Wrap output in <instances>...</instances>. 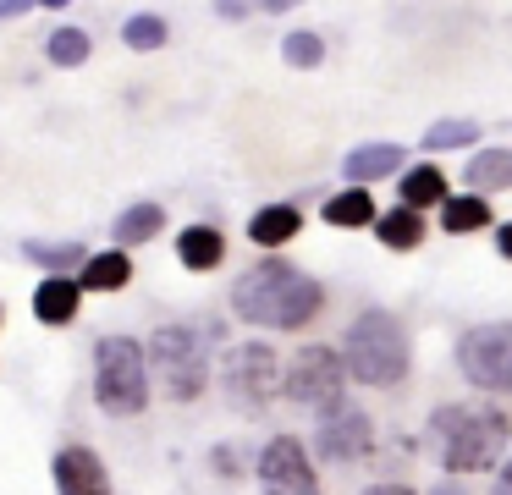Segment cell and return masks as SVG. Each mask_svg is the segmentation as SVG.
Masks as SVG:
<instances>
[{
    "instance_id": "5bb4252c",
    "label": "cell",
    "mask_w": 512,
    "mask_h": 495,
    "mask_svg": "<svg viewBox=\"0 0 512 495\" xmlns=\"http://www.w3.org/2000/svg\"><path fill=\"white\" fill-rule=\"evenodd\" d=\"M127 281H133V259H127L122 248L94 253V259L83 264V275H78V286H83V292H122Z\"/></svg>"
},
{
    "instance_id": "f546056e",
    "label": "cell",
    "mask_w": 512,
    "mask_h": 495,
    "mask_svg": "<svg viewBox=\"0 0 512 495\" xmlns=\"http://www.w3.org/2000/svg\"><path fill=\"white\" fill-rule=\"evenodd\" d=\"M496 248H501V259H512V226L496 231Z\"/></svg>"
},
{
    "instance_id": "52a82bcc",
    "label": "cell",
    "mask_w": 512,
    "mask_h": 495,
    "mask_svg": "<svg viewBox=\"0 0 512 495\" xmlns=\"http://www.w3.org/2000/svg\"><path fill=\"white\" fill-rule=\"evenodd\" d=\"M457 369L479 391H512V319L463 330L457 336Z\"/></svg>"
},
{
    "instance_id": "2e32d148",
    "label": "cell",
    "mask_w": 512,
    "mask_h": 495,
    "mask_svg": "<svg viewBox=\"0 0 512 495\" xmlns=\"http://www.w3.org/2000/svg\"><path fill=\"white\" fill-rule=\"evenodd\" d=\"M177 259L188 264V270H215V264L226 259V237L215 226H188L177 237Z\"/></svg>"
},
{
    "instance_id": "9c48e42d",
    "label": "cell",
    "mask_w": 512,
    "mask_h": 495,
    "mask_svg": "<svg viewBox=\"0 0 512 495\" xmlns=\"http://www.w3.org/2000/svg\"><path fill=\"white\" fill-rule=\"evenodd\" d=\"M259 495H320V479L309 468V451L292 435H276L259 451Z\"/></svg>"
},
{
    "instance_id": "9a60e30c",
    "label": "cell",
    "mask_w": 512,
    "mask_h": 495,
    "mask_svg": "<svg viewBox=\"0 0 512 495\" xmlns=\"http://www.w3.org/2000/svg\"><path fill=\"white\" fill-rule=\"evenodd\" d=\"M303 226V215L292 204H265L254 220H248V237L259 242V248H281V242H292Z\"/></svg>"
},
{
    "instance_id": "484cf974",
    "label": "cell",
    "mask_w": 512,
    "mask_h": 495,
    "mask_svg": "<svg viewBox=\"0 0 512 495\" xmlns=\"http://www.w3.org/2000/svg\"><path fill=\"white\" fill-rule=\"evenodd\" d=\"M50 61L56 66H83L89 61V33L83 28H56L50 33Z\"/></svg>"
},
{
    "instance_id": "5b68a950",
    "label": "cell",
    "mask_w": 512,
    "mask_h": 495,
    "mask_svg": "<svg viewBox=\"0 0 512 495\" xmlns=\"http://www.w3.org/2000/svg\"><path fill=\"white\" fill-rule=\"evenodd\" d=\"M149 380H160V396H171V402H193L204 391V380H210L199 330L160 325L149 336Z\"/></svg>"
},
{
    "instance_id": "603a6c76",
    "label": "cell",
    "mask_w": 512,
    "mask_h": 495,
    "mask_svg": "<svg viewBox=\"0 0 512 495\" xmlns=\"http://www.w3.org/2000/svg\"><path fill=\"white\" fill-rule=\"evenodd\" d=\"M28 259L45 264L50 275H72V264H89V253H83V242H28Z\"/></svg>"
},
{
    "instance_id": "ffe728a7",
    "label": "cell",
    "mask_w": 512,
    "mask_h": 495,
    "mask_svg": "<svg viewBox=\"0 0 512 495\" xmlns=\"http://www.w3.org/2000/svg\"><path fill=\"white\" fill-rule=\"evenodd\" d=\"M402 204L408 209H424V204H446V176L435 165H413L402 176Z\"/></svg>"
},
{
    "instance_id": "83f0119b",
    "label": "cell",
    "mask_w": 512,
    "mask_h": 495,
    "mask_svg": "<svg viewBox=\"0 0 512 495\" xmlns=\"http://www.w3.org/2000/svg\"><path fill=\"white\" fill-rule=\"evenodd\" d=\"M490 495H512V462H501V468H496V490H490Z\"/></svg>"
},
{
    "instance_id": "3957f363",
    "label": "cell",
    "mask_w": 512,
    "mask_h": 495,
    "mask_svg": "<svg viewBox=\"0 0 512 495\" xmlns=\"http://www.w3.org/2000/svg\"><path fill=\"white\" fill-rule=\"evenodd\" d=\"M342 363L358 385H375V391L402 385L408 380V330H402V319L386 314V308L358 314L342 341Z\"/></svg>"
},
{
    "instance_id": "ac0fdd59",
    "label": "cell",
    "mask_w": 512,
    "mask_h": 495,
    "mask_svg": "<svg viewBox=\"0 0 512 495\" xmlns=\"http://www.w3.org/2000/svg\"><path fill=\"white\" fill-rule=\"evenodd\" d=\"M375 231H380L386 248H419L424 242V215L408 209V204H397V209H386V215L375 220Z\"/></svg>"
},
{
    "instance_id": "d6986e66",
    "label": "cell",
    "mask_w": 512,
    "mask_h": 495,
    "mask_svg": "<svg viewBox=\"0 0 512 495\" xmlns=\"http://www.w3.org/2000/svg\"><path fill=\"white\" fill-rule=\"evenodd\" d=\"M468 187L474 193H490V187H512V149H485L468 160Z\"/></svg>"
},
{
    "instance_id": "4316f807",
    "label": "cell",
    "mask_w": 512,
    "mask_h": 495,
    "mask_svg": "<svg viewBox=\"0 0 512 495\" xmlns=\"http://www.w3.org/2000/svg\"><path fill=\"white\" fill-rule=\"evenodd\" d=\"M122 39L133 44V50H160V44H166V17H155V11H138V17L122 28Z\"/></svg>"
},
{
    "instance_id": "cb8c5ba5",
    "label": "cell",
    "mask_w": 512,
    "mask_h": 495,
    "mask_svg": "<svg viewBox=\"0 0 512 495\" xmlns=\"http://www.w3.org/2000/svg\"><path fill=\"white\" fill-rule=\"evenodd\" d=\"M479 138V127L468 116L457 121H435V127H424V149H468V143Z\"/></svg>"
},
{
    "instance_id": "8fae6325",
    "label": "cell",
    "mask_w": 512,
    "mask_h": 495,
    "mask_svg": "<svg viewBox=\"0 0 512 495\" xmlns=\"http://www.w3.org/2000/svg\"><path fill=\"white\" fill-rule=\"evenodd\" d=\"M56 495H111V473H105L100 451L89 446L56 451Z\"/></svg>"
},
{
    "instance_id": "30bf717a",
    "label": "cell",
    "mask_w": 512,
    "mask_h": 495,
    "mask_svg": "<svg viewBox=\"0 0 512 495\" xmlns=\"http://www.w3.org/2000/svg\"><path fill=\"white\" fill-rule=\"evenodd\" d=\"M325 462H353L375 446V424H369L364 407H336V413H320V435H314Z\"/></svg>"
},
{
    "instance_id": "e0dca14e",
    "label": "cell",
    "mask_w": 512,
    "mask_h": 495,
    "mask_svg": "<svg viewBox=\"0 0 512 495\" xmlns=\"http://www.w3.org/2000/svg\"><path fill=\"white\" fill-rule=\"evenodd\" d=\"M160 226H166V209L160 204H133V209H122L116 215V248H138V242H149V237H160Z\"/></svg>"
},
{
    "instance_id": "1f68e13d",
    "label": "cell",
    "mask_w": 512,
    "mask_h": 495,
    "mask_svg": "<svg viewBox=\"0 0 512 495\" xmlns=\"http://www.w3.org/2000/svg\"><path fill=\"white\" fill-rule=\"evenodd\" d=\"M28 6H17V0H6V6H0V22H12V17H23Z\"/></svg>"
},
{
    "instance_id": "4fadbf2b",
    "label": "cell",
    "mask_w": 512,
    "mask_h": 495,
    "mask_svg": "<svg viewBox=\"0 0 512 495\" xmlns=\"http://www.w3.org/2000/svg\"><path fill=\"white\" fill-rule=\"evenodd\" d=\"M402 160H408L402 143H358V149L342 160V171L353 176V182H375V176H391Z\"/></svg>"
},
{
    "instance_id": "8992f818",
    "label": "cell",
    "mask_w": 512,
    "mask_h": 495,
    "mask_svg": "<svg viewBox=\"0 0 512 495\" xmlns=\"http://www.w3.org/2000/svg\"><path fill=\"white\" fill-rule=\"evenodd\" d=\"M281 380L287 369L276 363V352L265 341H243V347L226 352V369H221V385H226V402L237 413H259L270 396H281Z\"/></svg>"
},
{
    "instance_id": "ba28073f",
    "label": "cell",
    "mask_w": 512,
    "mask_h": 495,
    "mask_svg": "<svg viewBox=\"0 0 512 495\" xmlns=\"http://www.w3.org/2000/svg\"><path fill=\"white\" fill-rule=\"evenodd\" d=\"M342 385H347V363L336 358V347H303V352H292L281 391H287L298 407L336 413V407H342Z\"/></svg>"
},
{
    "instance_id": "f1b7e54d",
    "label": "cell",
    "mask_w": 512,
    "mask_h": 495,
    "mask_svg": "<svg viewBox=\"0 0 512 495\" xmlns=\"http://www.w3.org/2000/svg\"><path fill=\"white\" fill-rule=\"evenodd\" d=\"M364 495H413V490H408V484H369Z\"/></svg>"
},
{
    "instance_id": "d4e9b609",
    "label": "cell",
    "mask_w": 512,
    "mask_h": 495,
    "mask_svg": "<svg viewBox=\"0 0 512 495\" xmlns=\"http://www.w3.org/2000/svg\"><path fill=\"white\" fill-rule=\"evenodd\" d=\"M281 55H287L292 66H303V72H309V66H320V61H325V44H320V33L292 28L287 39H281Z\"/></svg>"
},
{
    "instance_id": "277c9868",
    "label": "cell",
    "mask_w": 512,
    "mask_h": 495,
    "mask_svg": "<svg viewBox=\"0 0 512 495\" xmlns=\"http://www.w3.org/2000/svg\"><path fill=\"white\" fill-rule=\"evenodd\" d=\"M94 402L111 418H133L149 402V358L133 336H100L94 347Z\"/></svg>"
},
{
    "instance_id": "7a4b0ae2",
    "label": "cell",
    "mask_w": 512,
    "mask_h": 495,
    "mask_svg": "<svg viewBox=\"0 0 512 495\" xmlns=\"http://www.w3.org/2000/svg\"><path fill=\"white\" fill-rule=\"evenodd\" d=\"M507 440H512V418L490 402H446L430 418V446L441 451V468L452 479L501 468Z\"/></svg>"
},
{
    "instance_id": "7402d4cb",
    "label": "cell",
    "mask_w": 512,
    "mask_h": 495,
    "mask_svg": "<svg viewBox=\"0 0 512 495\" xmlns=\"http://www.w3.org/2000/svg\"><path fill=\"white\" fill-rule=\"evenodd\" d=\"M325 220H331V226H375L380 215H375L364 187H347V193H336L331 204H325Z\"/></svg>"
},
{
    "instance_id": "44dd1931",
    "label": "cell",
    "mask_w": 512,
    "mask_h": 495,
    "mask_svg": "<svg viewBox=\"0 0 512 495\" xmlns=\"http://www.w3.org/2000/svg\"><path fill=\"white\" fill-rule=\"evenodd\" d=\"M441 226L457 231V237H463V231H479V226H490V204H485L479 193L446 198V204H441Z\"/></svg>"
},
{
    "instance_id": "7c38bea8",
    "label": "cell",
    "mask_w": 512,
    "mask_h": 495,
    "mask_svg": "<svg viewBox=\"0 0 512 495\" xmlns=\"http://www.w3.org/2000/svg\"><path fill=\"white\" fill-rule=\"evenodd\" d=\"M78 303H83V286L72 275H45L34 292V314L39 325H72L78 319Z\"/></svg>"
},
{
    "instance_id": "4dcf8cb0",
    "label": "cell",
    "mask_w": 512,
    "mask_h": 495,
    "mask_svg": "<svg viewBox=\"0 0 512 495\" xmlns=\"http://www.w3.org/2000/svg\"><path fill=\"white\" fill-rule=\"evenodd\" d=\"M430 495H468V490H463V484H457V479H441V484H435Z\"/></svg>"
},
{
    "instance_id": "6da1fadb",
    "label": "cell",
    "mask_w": 512,
    "mask_h": 495,
    "mask_svg": "<svg viewBox=\"0 0 512 495\" xmlns=\"http://www.w3.org/2000/svg\"><path fill=\"white\" fill-rule=\"evenodd\" d=\"M320 303H325L320 281L303 275L298 264H287V259L248 264L232 286L237 319H248V325H259V330H303L320 314Z\"/></svg>"
}]
</instances>
